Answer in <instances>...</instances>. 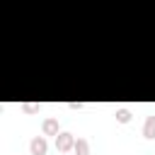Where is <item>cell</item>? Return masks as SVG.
Segmentation results:
<instances>
[{"instance_id":"cell-4","label":"cell","mask_w":155,"mask_h":155,"mask_svg":"<svg viewBox=\"0 0 155 155\" xmlns=\"http://www.w3.org/2000/svg\"><path fill=\"white\" fill-rule=\"evenodd\" d=\"M73 153H75V155H90V143H87V138H75Z\"/></svg>"},{"instance_id":"cell-7","label":"cell","mask_w":155,"mask_h":155,"mask_svg":"<svg viewBox=\"0 0 155 155\" xmlns=\"http://www.w3.org/2000/svg\"><path fill=\"white\" fill-rule=\"evenodd\" d=\"M22 109L27 114H34V111H39V104H22Z\"/></svg>"},{"instance_id":"cell-5","label":"cell","mask_w":155,"mask_h":155,"mask_svg":"<svg viewBox=\"0 0 155 155\" xmlns=\"http://www.w3.org/2000/svg\"><path fill=\"white\" fill-rule=\"evenodd\" d=\"M143 136H145V138H155V116H145V124H143Z\"/></svg>"},{"instance_id":"cell-2","label":"cell","mask_w":155,"mask_h":155,"mask_svg":"<svg viewBox=\"0 0 155 155\" xmlns=\"http://www.w3.org/2000/svg\"><path fill=\"white\" fill-rule=\"evenodd\" d=\"M46 148H48V143H46V138H44V136H36V138H31V143H29V150H31V155H46Z\"/></svg>"},{"instance_id":"cell-6","label":"cell","mask_w":155,"mask_h":155,"mask_svg":"<svg viewBox=\"0 0 155 155\" xmlns=\"http://www.w3.org/2000/svg\"><path fill=\"white\" fill-rule=\"evenodd\" d=\"M116 121L119 124H128L131 121V111L128 109H116Z\"/></svg>"},{"instance_id":"cell-1","label":"cell","mask_w":155,"mask_h":155,"mask_svg":"<svg viewBox=\"0 0 155 155\" xmlns=\"http://www.w3.org/2000/svg\"><path fill=\"white\" fill-rule=\"evenodd\" d=\"M73 145H75V138H73V133H68V131H61V133L56 136V148H58L61 153H70V150H73Z\"/></svg>"},{"instance_id":"cell-3","label":"cell","mask_w":155,"mask_h":155,"mask_svg":"<svg viewBox=\"0 0 155 155\" xmlns=\"http://www.w3.org/2000/svg\"><path fill=\"white\" fill-rule=\"evenodd\" d=\"M41 133H44V136H58V133H61V131H58V121L51 119V116L44 119V121H41Z\"/></svg>"}]
</instances>
